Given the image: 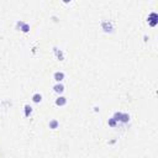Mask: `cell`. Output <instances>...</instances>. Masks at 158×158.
<instances>
[{
  "mask_svg": "<svg viewBox=\"0 0 158 158\" xmlns=\"http://www.w3.org/2000/svg\"><path fill=\"white\" fill-rule=\"evenodd\" d=\"M53 49H55V53H56V56H57L58 59H59V61H63V59H64V55H63V52H62L61 49H58L57 47H55Z\"/></svg>",
  "mask_w": 158,
  "mask_h": 158,
  "instance_id": "cell-5",
  "label": "cell"
},
{
  "mask_svg": "<svg viewBox=\"0 0 158 158\" xmlns=\"http://www.w3.org/2000/svg\"><path fill=\"white\" fill-rule=\"evenodd\" d=\"M148 24H149V26H152V27H154L158 24V15L156 14V13H152V14L148 16Z\"/></svg>",
  "mask_w": 158,
  "mask_h": 158,
  "instance_id": "cell-1",
  "label": "cell"
},
{
  "mask_svg": "<svg viewBox=\"0 0 158 158\" xmlns=\"http://www.w3.org/2000/svg\"><path fill=\"white\" fill-rule=\"evenodd\" d=\"M32 101H33V102H36V104L41 102V101H42V95H41V94H38V93L33 94V96H32Z\"/></svg>",
  "mask_w": 158,
  "mask_h": 158,
  "instance_id": "cell-7",
  "label": "cell"
},
{
  "mask_svg": "<svg viewBox=\"0 0 158 158\" xmlns=\"http://www.w3.org/2000/svg\"><path fill=\"white\" fill-rule=\"evenodd\" d=\"M108 122H109V126H111V127H115V126H116V122H117V121H116L114 117H111V119H109V121H108Z\"/></svg>",
  "mask_w": 158,
  "mask_h": 158,
  "instance_id": "cell-12",
  "label": "cell"
},
{
  "mask_svg": "<svg viewBox=\"0 0 158 158\" xmlns=\"http://www.w3.org/2000/svg\"><path fill=\"white\" fill-rule=\"evenodd\" d=\"M66 104H67V99H66L64 96L57 98V100H56V105H57V106H64Z\"/></svg>",
  "mask_w": 158,
  "mask_h": 158,
  "instance_id": "cell-4",
  "label": "cell"
},
{
  "mask_svg": "<svg viewBox=\"0 0 158 158\" xmlns=\"http://www.w3.org/2000/svg\"><path fill=\"white\" fill-rule=\"evenodd\" d=\"M58 126H59V122H58L57 120H51L49 121V129L55 130V129H57Z\"/></svg>",
  "mask_w": 158,
  "mask_h": 158,
  "instance_id": "cell-8",
  "label": "cell"
},
{
  "mask_svg": "<svg viewBox=\"0 0 158 158\" xmlns=\"http://www.w3.org/2000/svg\"><path fill=\"white\" fill-rule=\"evenodd\" d=\"M130 120V115L129 114H122V116H121V122H124V124H126V122H129Z\"/></svg>",
  "mask_w": 158,
  "mask_h": 158,
  "instance_id": "cell-11",
  "label": "cell"
},
{
  "mask_svg": "<svg viewBox=\"0 0 158 158\" xmlns=\"http://www.w3.org/2000/svg\"><path fill=\"white\" fill-rule=\"evenodd\" d=\"M53 78H55V80L56 82H62L63 79H64V73L63 72H56L55 73V75H53Z\"/></svg>",
  "mask_w": 158,
  "mask_h": 158,
  "instance_id": "cell-3",
  "label": "cell"
},
{
  "mask_svg": "<svg viewBox=\"0 0 158 158\" xmlns=\"http://www.w3.org/2000/svg\"><path fill=\"white\" fill-rule=\"evenodd\" d=\"M31 114H32V108L30 105H25V116L29 117Z\"/></svg>",
  "mask_w": 158,
  "mask_h": 158,
  "instance_id": "cell-10",
  "label": "cell"
},
{
  "mask_svg": "<svg viewBox=\"0 0 158 158\" xmlns=\"http://www.w3.org/2000/svg\"><path fill=\"white\" fill-rule=\"evenodd\" d=\"M62 1H63V3H64V4H69V3H71V1H72V0H62Z\"/></svg>",
  "mask_w": 158,
  "mask_h": 158,
  "instance_id": "cell-14",
  "label": "cell"
},
{
  "mask_svg": "<svg viewBox=\"0 0 158 158\" xmlns=\"http://www.w3.org/2000/svg\"><path fill=\"white\" fill-rule=\"evenodd\" d=\"M121 116H122V113H115L114 119H115L116 121H120V120H121Z\"/></svg>",
  "mask_w": 158,
  "mask_h": 158,
  "instance_id": "cell-13",
  "label": "cell"
},
{
  "mask_svg": "<svg viewBox=\"0 0 158 158\" xmlns=\"http://www.w3.org/2000/svg\"><path fill=\"white\" fill-rule=\"evenodd\" d=\"M101 29L104 30L105 32H113V24L110 21H102L101 22Z\"/></svg>",
  "mask_w": 158,
  "mask_h": 158,
  "instance_id": "cell-2",
  "label": "cell"
},
{
  "mask_svg": "<svg viewBox=\"0 0 158 158\" xmlns=\"http://www.w3.org/2000/svg\"><path fill=\"white\" fill-rule=\"evenodd\" d=\"M20 30H21V31L24 32V33H27V32L30 31V25H29V24H25V22H24V24L21 25Z\"/></svg>",
  "mask_w": 158,
  "mask_h": 158,
  "instance_id": "cell-9",
  "label": "cell"
},
{
  "mask_svg": "<svg viewBox=\"0 0 158 158\" xmlns=\"http://www.w3.org/2000/svg\"><path fill=\"white\" fill-rule=\"evenodd\" d=\"M53 89H55V91H56L57 94H62V93L64 91V85H63V84H57V85L53 86Z\"/></svg>",
  "mask_w": 158,
  "mask_h": 158,
  "instance_id": "cell-6",
  "label": "cell"
}]
</instances>
